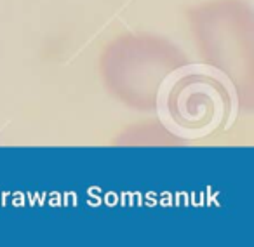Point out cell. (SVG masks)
I'll return each instance as SVG.
<instances>
[{
	"instance_id": "1",
	"label": "cell",
	"mask_w": 254,
	"mask_h": 247,
	"mask_svg": "<svg viewBox=\"0 0 254 247\" xmlns=\"http://www.w3.org/2000/svg\"><path fill=\"white\" fill-rule=\"evenodd\" d=\"M188 66L176 44L150 33H124L99 56V73L106 91L136 110L159 108L169 82Z\"/></svg>"
},
{
	"instance_id": "2",
	"label": "cell",
	"mask_w": 254,
	"mask_h": 247,
	"mask_svg": "<svg viewBox=\"0 0 254 247\" xmlns=\"http://www.w3.org/2000/svg\"><path fill=\"white\" fill-rule=\"evenodd\" d=\"M190 25L202 60L251 106L254 21L249 4L244 0H211L191 9Z\"/></svg>"
},
{
	"instance_id": "3",
	"label": "cell",
	"mask_w": 254,
	"mask_h": 247,
	"mask_svg": "<svg viewBox=\"0 0 254 247\" xmlns=\"http://www.w3.org/2000/svg\"><path fill=\"white\" fill-rule=\"evenodd\" d=\"M232 105L226 80L214 70H181L164 91L160 105L169 125L181 134L200 136L225 122Z\"/></svg>"
}]
</instances>
